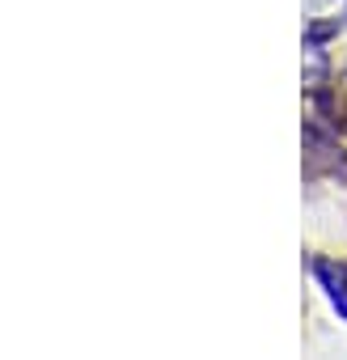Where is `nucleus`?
Returning <instances> with one entry per match:
<instances>
[{
    "mask_svg": "<svg viewBox=\"0 0 347 360\" xmlns=\"http://www.w3.org/2000/svg\"><path fill=\"white\" fill-rule=\"evenodd\" d=\"M313 276L322 280V288H326L330 305H334V309L347 318V267H334V263L317 259V263H313Z\"/></svg>",
    "mask_w": 347,
    "mask_h": 360,
    "instance_id": "1",
    "label": "nucleus"
},
{
    "mask_svg": "<svg viewBox=\"0 0 347 360\" xmlns=\"http://www.w3.org/2000/svg\"><path fill=\"white\" fill-rule=\"evenodd\" d=\"M317 5H322V0H317Z\"/></svg>",
    "mask_w": 347,
    "mask_h": 360,
    "instance_id": "2",
    "label": "nucleus"
}]
</instances>
